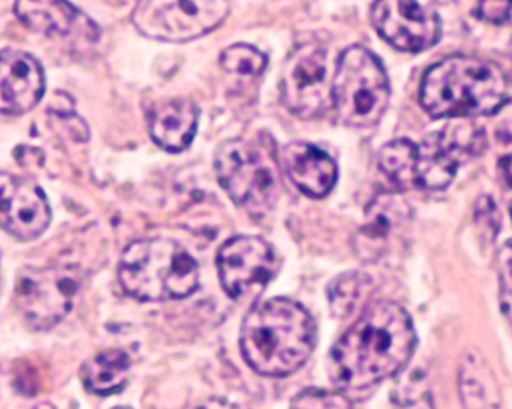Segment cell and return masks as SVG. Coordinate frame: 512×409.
Instances as JSON below:
<instances>
[{"instance_id":"obj_1","label":"cell","mask_w":512,"mask_h":409,"mask_svg":"<svg viewBox=\"0 0 512 409\" xmlns=\"http://www.w3.org/2000/svg\"><path fill=\"white\" fill-rule=\"evenodd\" d=\"M415 344L414 324L402 306L373 303L331 350V377L345 389H369L402 371Z\"/></svg>"},{"instance_id":"obj_2","label":"cell","mask_w":512,"mask_h":409,"mask_svg":"<svg viewBox=\"0 0 512 409\" xmlns=\"http://www.w3.org/2000/svg\"><path fill=\"white\" fill-rule=\"evenodd\" d=\"M315 342V323L309 312L280 297L255 305L240 333L243 357L265 377L294 374L313 353Z\"/></svg>"},{"instance_id":"obj_3","label":"cell","mask_w":512,"mask_h":409,"mask_svg":"<svg viewBox=\"0 0 512 409\" xmlns=\"http://www.w3.org/2000/svg\"><path fill=\"white\" fill-rule=\"evenodd\" d=\"M420 101L433 119L490 116L507 104V78L495 63L447 57L424 74Z\"/></svg>"},{"instance_id":"obj_4","label":"cell","mask_w":512,"mask_h":409,"mask_svg":"<svg viewBox=\"0 0 512 409\" xmlns=\"http://www.w3.org/2000/svg\"><path fill=\"white\" fill-rule=\"evenodd\" d=\"M119 279L126 294L140 302L179 300L194 294L200 284L197 261L173 240H138L119 264Z\"/></svg>"},{"instance_id":"obj_5","label":"cell","mask_w":512,"mask_h":409,"mask_svg":"<svg viewBox=\"0 0 512 409\" xmlns=\"http://www.w3.org/2000/svg\"><path fill=\"white\" fill-rule=\"evenodd\" d=\"M215 170L231 200L251 215H264L279 198V161L270 138L225 141L216 152Z\"/></svg>"},{"instance_id":"obj_6","label":"cell","mask_w":512,"mask_h":409,"mask_svg":"<svg viewBox=\"0 0 512 409\" xmlns=\"http://www.w3.org/2000/svg\"><path fill=\"white\" fill-rule=\"evenodd\" d=\"M390 95L387 72L372 51L361 45L343 51L333 80V107L343 125H376L387 111Z\"/></svg>"},{"instance_id":"obj_7","label":"cell","mask_w":512,"mask_h":409,"mask_svg":"<svg viewBox=\"0 0 512 409\" xmlns=\"http://www.w3.org/2000/svg\"><path fill=\"white\" fill-rule=\"evenodd\" d=\"M486 134L472 123L448 125L415 143L412 186L427 191H442L456 179L463 162L483 155Z\"/></svg>"},{"instance_id":"obj_8","label":"cell","mask_w":512,"mask_h":409,"mask_svg":"<svg viewBox=\"0 0 512 409\" xmlns=\"http://www.w3.org/2000/svg\"><path fill=\"white\" fill-rule=\"evenodd\" d=\"M336 65L330 50L318 42H307L292 51L282 75V98L286 107L303 117L315 119L333 107Z\"/></svg>"},{"instance_id":"obj_9","label":"cell","mask_w":512,"mask_h":409,"mask_svg":"<svg viewBox=\"0 0 512 409\" xmlns=\"http://www.w3.org/2000/svg\"><path fill=\"white\" fill-rule=\"evenodd\" d=\"M78 291L80 282L71 269H26L17 279L15 308L32 329L48 330L72 311Z\"/></svg>"},{"instance_id":"obj_10","label":"cell","mask_w":512,"mask_h":409,"mask_svg":"<svg viewBox=\"0 0 512 409\" xmlns=\"http://www.w3.org/2000/svg\"><path fill=\"white\" fill-rule=\"evenodd\" d=\"M228 12L227 2H140L134 23L147 38L185 42L215 30Z\"/></svg>"},{"instance_id":"obj_11","label":"cell","mask_w":512,"mask_h":409,"mask_svg":"<svg viewBox=\"0 0 512 409\" xmlns=\"http://www.w3.org/2000/svg\"><path fill=\"white\" fill-rule=\"evenodd\" d=\"M276 269L273 248L261 237H233L219 249V279L231 299L259 293L273 279Z\"/></svg>"},{"instance_id":"obj_12","label":"cell","mask_w":512,"mask_h":409,"mask_svg":"<svg viewBox=\"0 0 512 409\" xmlns=\"http://www.w3.org/2000/svg\"><path fill=\"white\" fill-rule=\"evenodd\" d=\"M372 21L388 44L408 53L429 50L441 38L438 14L418 2H376L372 6Z\"/></svg>"},{"instance_id":"obj_13","label":"cell","mask_w":512,"mask_h":409,"mask_svg":"<svg viewBox=\"0 0 512 409\" xmlns=\"http://www.w3.org/2000/svg\"><path fill=\"white\" fill-rule=\"evenodd\" d=\"M51 221L44 192L30 180L0 171V228L15 239H38Z\"/></svg>"},{"instance_id":"obj_14","label":"cell","mask_w":512,"mask_h":409,"mask_svg":"<svg viewBox=\"0 0 512 409\" xmlns=\"http://www.w3.org/2000/svg\"><path fill=\"white\" fill-rule=\"evenodd\" d=\"M411 221V207L400 195L381 194L369 204L366 221L355 236V249L364 261L384 257Z\"/></svg>"},{"instance_id":"obj_15","label":"cell","mask_w":512,"mask_h":409,"mask_svg":"<svg viewBox=\"0 0 512 409\" xmlns=\"http://www.w3.org/2000/svg\"><path fill=\"white\" fill-rule=\"evenodd\" d=\"M45 90L41 63L20 50L0 51V113H27L41 101Z\"/></svg>"},{"instance_id":"obj_16","label":"cell","mask_w":512,"mask_h":409,"mask_svg":"<svg viewBox=\"0 0 512 409\" xmlns=\"http://www.w3.org/2000/svg\"><path fill=\"white\" fill-rule=\"evenodd\" d=\"M282 162L289 179L307 197H325L336 185V162L318 146L289 144L283 149Z\"/></svg>"},{"instance_id":"obj_17","label":"cell","mask_w":512,"mask_h":409,"mask_svg":"<svg viewBox=\"0 0 512 409\" xmlns=\"http://www.w3.org/2000/svg\"><path fill=\"white\" fill-rule=\"evenodd\" d=\"M198 116L197 105L189 99H165L149 111L150 135L167 152H183L197 134Z\"/></svg>"},{"instance_id":"obj_18","label":"cell","mask_w":512,"mask_h":409,"mask_svg":"<svg viewBox=\"0 0 512 409\" xmlns=\"http://www.w3.org/2000/svg\"><path fill=\"white\" fill-rule=\"evenodd\" d=\"M459 392L463 409H501L498 380L480 351L471 350L462 357Z\"/></svg>"},{"instance_id":"obj_19","label":"cell","mask_w":512,"mask_h":409,"mask_svg":"<svg viewBox=\"0 0 512 409\" xmlns=\"http://www.w3.org/2000/svg\"><path fill=\"white\" fill-rule=\"evenodd\" d=\"M14 9L27 27L45 35L68 36L77 27H95L68 2H15Z\"/></svg>"},{"instance_id":"obj_20","label":"cell","mask_w":512,"mask_h":409,"mask_svg":"<svg viewBox=\"0 0 512 409\" xmlns=\"http://www.w3.org/2000/svg\"><path fill=\"white\" fill-rule=\"evenodd\" d=\"M131 360L122 350L98 354L81 369L84 387L93 395L110 396L119 393L128 383Z\"/></svg>"},{"instance_id":"obj_21","label":"cell","mask_w":512,"mask_h":409,"mask_svg":"<svg viewBox=\"0 0 512 409\" xmlns=\"http://www.w3.org/2000/svg\"><path fill=\"white\" fill-rule=\"evenodd\" d=\"M372 282L364 273L349 272L334 279L328 287L327 297L334 317L348 318L366 302Z\"/></svg>"},{"instance_id":"obj_22","label":"cell","mask_w":512,"mask_h":409,"mask_svg":"<svg viewBox=\"0 0 512 409\" xmlns=\"http://www.w3.org/2000/svg\"><path fill=\"white\" fill-rule=\"evenodd\" d=\"M415 143L396 140L385 144L379 152V167L382 173L399 186H412Z\"/></svg>"},{"instance_id":"obj_23","label":"cell","mask_w":512,"mask_h":409,"mask_svg":"<svg viewBox=\"0 0 512 409\" xmlns=\"http://www.w3.org/2000/svg\"><path fill=\"white\" fill-rule=\"evenodd\" d=\"M267 63V56L258 48L248 44L231 45L221 54L222 68L231 74L243 75V77L262 74L267 68Z\"/></svg>"},{"instance_id":"obj_24","label":"cell","mask_w":512,"mask_h":409,"mask_svg":"<svg viewBox=\"0 0 512 409\" xmlns=\"http://www.w3.org/2000/svg\"><path fill=\"white\" fill-rule=\"evenodd\" d=\"M291 409H354L348 398L336 392L306 390L291 402Z\"/></svg>"},{"instance_id":"obj_25","label":"cell","mask_w":512,"mask_h":409,"mask_svg":"<svg viewBox=\"0 0 512 409\" xmlns=\"http://www.w3.org/2000/svg\"><path fill=\"white\" fill-rule=\"evenodd\" d=\"M498 275L502 312L512 329V239L508 240L499 251Z\"/></svg>"},{"instance_id":"obj_26","label":"cell","mask_w":512,"mask_h":409,"mask_svg":"<svg viewBox=\"0 0 512 409\" xmlns=\"http://www.w3.org/2000/svg\"><path fill=\"white\" fill-rule=\"evenodd\" d=\"M477 222L483 227V233L490 236V240L496 237L499 231V212L493 198L483 197L477 206Z\"/></svg>"},{"instance_id":"obj_27","label":"cell","mask_w":512,"mask_h":409,"mask_svg":"<svg viewBox=\"0 0 512 409\" xmlns=\"http://www.w3.org/2000/svg\"><path fill=\"white\" fill-rule=\"evenodd\" d=\"M478 17L490 23L502 24L511 20L512 2H480L477 6Z\"/></svg>"},{"instance_id":"obj_28","label":"cell","mask_w":512,"mask_h":409,"mask_svg":"<svg viewBox=\"0 0 512 409\" xmlns=\"http://www.w3.org/2000/svg\"><path fill=\"white\" fill-rule=\"evenodd\" d=\"M498 113L501 116L498 125V135L507 143H512V102L507 101V104Z\"/></svg>"},{"instance_id":"obj_29","label":"cell","mask_w":512,"mask_h":409,"mask_svg":"<svg viewBox=\"0 0 512 409\" xmlns=\"http://www.w3.org/2000/svg\"><path fill=\"white\" fill-rule=\"evenodd\" d=\"M501 165L505 180H507L508 185L512 188V153L507 158L502 159Z\"/></svg>"},{"instance_id":"obj_30","label":"cell","mask_w":512,"mask_h":409,"mask_svg":"<svg viewBox=\"0 0 512 409\" xmlns=\"http://www.w3.org/2000/svg\"><path fill=\"white\" fill-rule=\"evenodd\" d=\"M198 409H237L234 405L228 404L225 401H219V399H213V401L207 402V404L201 405Z\"/></svg>"},{"instance_id":"obj_31","label":"cell","mask_w":512,"mask_h":409,"mask_svg":"<svg viewBox=\"0 0 512 409\" xmlns=\"http://www.w3.org/2000/svg\"><path fill=\"white\" fill-rule=\"evenodd\" d=\"M32 409H54V408L51 407L50 404H41V405H36V407L32 408Z\"/></svg>"},{"instance_id":"obj_32","label":"cell","mask_w":512,"mask_h":409,"mask_svg":"<svg viewBox=\"0 0 512 409\" xmlns=\"http://www.w3.org/2000/svg\"><path fill=\"white\" fill-rule=\"evenodd\" d=\"M116 409H131V408H128V407H120V408H116Z\"/></svg>"},{"instance_id":"obj_33","label":"cell","mask_w":512,"mask_h":409,"mask_svg":"<svg viewBox=\"0 0 512 409\" xmlns=\"http://www.w3.org/2000/svg\"><path fill=\"white\" fill-rule=\"evenodd\" d=\"M511 216H512V203H511Z\"/></svg>"},{"instance_id":"obj_34","label":"cell","mask_w":512,"mask_h":409,"mask_svg":"<svg viewBox=\"0 0 512 409\" xmlns=\"http://www.w3.org/2000/svg\"><path fill=\"white\" fill-rule=\"evenodd\" d=\"M511 51H512V41H511Z\"/></svg>"}]
</instances>
